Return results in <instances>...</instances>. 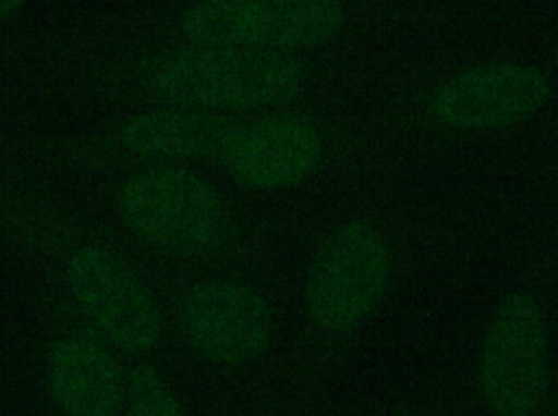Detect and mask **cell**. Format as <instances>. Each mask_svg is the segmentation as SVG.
Wrapping results in <instances>:
<instances>
[{
    "label": "cell",
    "mask_w": 558,
    "mask_h": 416,
    "mask_svg": "<svg viewBox=\"0 0 558 416\" xmlns=\"http://www.w3.org/2000/svg\"><path fill=\"white\" fill-rule=\"evenodd\" d=\"M556 61H557V64H558V48L556 49Z\"/></svg>",
    "instance_id": "obj_14"
},
{
    "label": "cell",
    "mask_w": 558,
    "mask_h": 416,
    "mask_svg": "<svg viewBox=\"0 0 558 416\" xmlns=\"http://www.w3.org/2000/svg\"><path fill=\"white\" fill-rule=\"evenodd\" d=\"M52 399L65 416H118L128 384L114 356L94 340L71 337L52 350L48 366Z\"/></svg>",
    "instance_id": "obj_11"
},
{
    "label": "cell",
    "mask_w": 558,
    "mask_h": 416,
    "mask_svg": "<svg viewBox=\"0 0 558 416\" xmlns=\"http://www.w3.org/2000/svg\"><path fill=\"white\" fill-rule=\"evenodd\" d=\"M144 88L153 97L198 110H255L301 94L305 69L286 52L196 46L149 65Z\"/></svg>",
    "instance_id": "obj_1"
},
{
    "label": "cell",
    "mask_w": 558,
    "mask_h": 416,
    "mask_svg": "<svg viewBox=\"0 0 558 416\" xmlns=\"http://www.w3.org/2000/svg\"><path fill=\"white\" fill-rule=\"evenodd\" d=\"M68 278L75 299L108 342L130 355L156 348L162 337L156 297L120 258L94 245L78 248Z\"/></svg>",
    "instance_id": "obj_7"
},
{
    "label": "cell",
    "mask_w": 558,
    "mask_h": 416,
    "mask_svg": "<svg viewBox=\"0 0 558 416\" xmlns=\"http://www.w3.org/2000/svg\"><path fill=\"white\" fill-rule=\"evenodd\" d=\"M22 3L23 0H0V20L7 19V16L15 13Z\"/></svg>",
    "instance_id": "obj_13"
},
{
    "label": "cell",
    "mask_w": 558,
    "mask_h": 416,
    "mask_svg": "<svg viewBox=\"0 0 558 416\" xmlns=\"http://www.w3.org/2000/svg\"><path fill=\"white\" fill-rule=\"evenodd\" d=\"M478 391L492 416H539L549 391V339L536 297L501 301L482 342Z\"/></svg>",
    "instance_id": "obj_4"
},
{
    "label": "cell",
    "mask_w": 558,
    "mask_h": 416,
    "mask_svg": "<svg viewBox=\"0 0 558 416\" xmlns=\"http://www.w3.org/2000/svg\"><path fill=\"white\" fill-rule=\"evenodd\" d=\"M179 326L203 362L239 368L260 359L274 340V314L254 287L235 281H203L186 291Z\"/></svg>",
    "instance_id": "obj_6"
},
{
    "label": "cell",
    "mask_w": 558,
    "mask_h": 416,
    "mask_svg": "<svg viewBox=\"0 0 558 416\" xmlns=\"http://www.w3.org/2000/svg\"><path fill=\"white\" fill-rule=\"evenodd\" d=\"M553 84L541 69L490 62L452 75L433 95L429 113L456 131L504 130L546 107Z\"/></svg>",
    "instance_id": "obj_8"
},
{
    "label": "cell",
    "mask_w": 558,
    "mask_h": 416,
    "mask_svg": "<svg viewBox=\"0 0 558 416\" xmlns=\"http://www.w3.org/2000/svg\"><path fill=\"white\" fill-rule=\"evenodd\" d=\"M128 231L149 247L173 255H203L228 229L219 193L182 169H150L131 176L118 199Z\"/></svg>",
    "instance_id": "obj_3"
},
{
    "label": "cell",
    "mask_w": 558,
    "mask_h": 416,
    "mask_svg": "<svg viewBox=\"0 0 558 416\" xmlns=\"http://www.w3.org/2000/svg\"><path fill=\"white\" fill-rule=\"evenodd\" d=\"M347 23L341 0H198L180 19L195 46L289 52L333 41Z\"/></svg>",
    "instance_id": "obj_2"
},
{
    "label": "cell",
    "mask_w": 558,
    "mask_h": 416,
    "mask_svg": "<svg viewBox=\"0 0 558 416\" xmlns=\"http://www.w3.org/2000/svg\"><path fill=\"white\" fill-rule=\"evenodd\" d=\"M322 159V139L308 121L274 117L244 124L225 169L245 188H291L312 175Z\"/></svg>",
    "instance_id": "obj_9"
},
{
    "label": "cell",
    "mask_w": 558,
    "mask_h": 416,
    "mask_svg": "<svg viewBox=\"0 0 558 416\" xmlns=\"http://www.w3.org/2000/svg\"><path fill=\"white\" fill-rule=\"evenodd\" d=\"M124 416H186L179 399L156 368L141 365L128 379Z\"/></svg>",
    "instance_id": "obj_12"
},
{
    "label": "cell",
    "mask_w": 558,
    "mask_h": 416,
    "mask_svg": "<svg viewBox=\"0 0 558 416\" xmlns=\"http://www.w3.org/2000/svg\"><path fill=\"white\" fill-rule=\"evenodd\" d=\"M244 124L198 108H172L137 114L123 124L128 152L146 159L225 162Z\"/></svg>",
    "instance_id": "obj_10"
},
{
    "label": "cell",
    "mask_w": 558,
    "mask_h": 416,
    "mask_svg": "<svg viewBox=\"0 0 558 416\" xmlns=\"http://www.w3.org/2000/svg\"><path fill=\"white\" fill-rule=\"evenodd\" d=\"M389 247L373 222L350 219L322 242L305 281V307L315 326L343 333L360 326L386 296Z\"/></svg>",
    "instance_id": "obj_5"
}]
</instances>
